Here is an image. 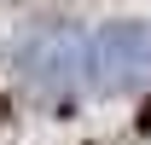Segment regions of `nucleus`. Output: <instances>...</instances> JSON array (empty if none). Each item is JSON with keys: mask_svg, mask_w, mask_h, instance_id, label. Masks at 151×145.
<instances>
[{"mask_svg": "<svg viewBox=\"0 0 151 145\" xmlns=\"http://www.w3.org/2000/svg\"><path fill=\"white\" fill-rule=\"evenodd\" d=\"M6 70L35 105H76L93 87V35L76 23H35L6 47Z\"/></svg>", "mask_w": 151, "mask_h": 145, "instance_id": "1", "label": "nucleus"}, {"mask_svg": "<svg viewBox=\"0 0 151 145\" xmlns=\"http://www.w3.org/2000/svg\"><path fill=\"white\" fill-rule=\"evenodd\" d=\"M93 93H151V18H111L93 29Z\"/></svg>", "mask_w": 151, "mask_h": 145, "instance_id": "2", "label": "nucleus"}]
</instances>
